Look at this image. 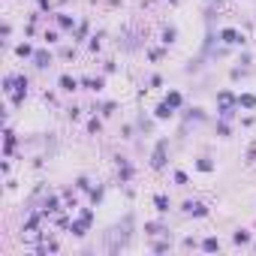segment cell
Returning a JSON list of instances; mask_svg holds the SVG:
<instances>
[{
    "instance_id": "6da1fadb",
    "label": "cell",
    "mask_w": 256,
    "mask_h": 256,
    "mask_svg": "<svg viewBox=\"0 0 256 256\" xmlns=\"http://www.w3.org/2000/svg\"><path fill=\"white\" fill-rule=\"evenodd\" d=\"M223 40H226V42H235L238 36H235V30H226V34H223Z\"/></svg>"
}]
</instances>
